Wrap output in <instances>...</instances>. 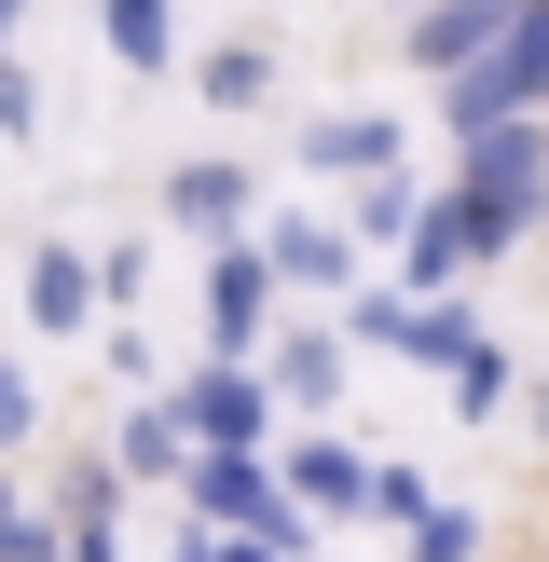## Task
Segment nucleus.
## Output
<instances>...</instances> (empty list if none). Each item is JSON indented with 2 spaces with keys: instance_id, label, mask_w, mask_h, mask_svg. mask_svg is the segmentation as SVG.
<instances>
[{
  "instance_id": "39448f33",
  "label": "nucleus",
  "mask_w": 549,
  "mask_h": 562,
  "mask_svg": "<svg viewBox=\"0 0 549 562\" xmlns=\"http://www.w3.org/2000/svg\"><path fill=\"white\" fill-rule=\"evenodd\" d=\"M302 165H329V179H384V165H399V124L329 110V124H302Z\"/></svg>"
},
{
  "instance_id": "7ed1b4c3",
  "label": "nucleus",
  "mask_w": 549,
  "mask_h": 562,
  "mask_svg": "<svg viewBox=\"0 0 549 562\" xmlns=\"http://www.w3.org/2000/svg\"><path fill=\"white\" fill-rule=\"evenodd\" d=\"M494 27H508V0H412V69L453 82L467 55H494Z\"/></svg>"
},
{
  "instance_id": "dca6fc26",
  "label": "nucleus",
  "mask_w": 549,
  "mask_h": 562,
  "mask_svg": "<svg viewBox=\"0 0 549 562\" xmlns=\"http://www.w3.org/2000/svg\"><path fill=\"white\" fill-rule=\"evenodd\" d=\"M467 549H481L467 508H412V562H467Z\"/></svg>"
},
{
  "instance_id": "9d476101",
  "label": "nucleus",
  "mask_w": 549,
  "mask_h": 562,
  "mask_svg": "<svg viewBox=\"0 0 549 562\" xmlns=\"http://www.w3.org/2000/svg\"><path fill=\"white\" fill-rule=\"evenodd\" d=\"M179 453H192L179 398H137V412H124V467H137V481H179Z\"/></svg>"
},
{
  "instance_id": "9b49d317",
  "label": "nucleus",
  "mask_w": 549,
  "mask_h": 562,
  "mask_svg": "<svg viewBox=\"0 0 549 562\" xmlns=\"http://www.w3.org/2000/svg\"><path fill=\"white\" fill-rule=\"evenodd\" d=\"M97 27H110V55H124V69H165V42H179V14H165V0H97Z\"/></svg>"
},
{
  "instance_id": "aec40b11",
  "label": "nucleus",
  "mask_w": 549,
  "mask_h": 562,
  "mask_svg": "<svg viewBox=\"0 0 549 562\" xmlns=\"http://www.w3.org/2000/svg\"><path fill=\"white\" fill-rule=\"evenodd\" d=\"M220 562H289V536H220Z\"/></svg>"
},
{
  "instance_id": "1a4fd4ad",
  "label": "nucleus",
  "mask_w": 549,
  "mask_h": 562,
  "mask_svg": "<svg viewBox=\"0 0 549 562\" xmlns=\"http://www.w3.org/2000/svg\"><path fill=\"white\" fill-rule=\"evenodd\" d=\"M234 206H247V165H179L165 179V220H192V234H220Z\"/></svg>"
},
{
  "instance_id": "2eb2a0df",
  "label": "nucleus",
  "mask_w": 549,
  "mask_h": 562,
  "mask_svg": "<svg viewBox=\"0 0 549 562\" xmlns=\"http://www.w3.org/2000/svg\"><path fill=\"white\" fill-rule=\"evenodd\" d=\"M0 562H69V549H55V521H27L14 481H0Z\"/></svg>"
},
{
  "instance_id": "20e7f679",
  "label": "nucleus",
  "mask_w": 549,
  "mask_h": 562,
  "mask_svg": "<svg viewBox=\"0 0 549 562\" xmlns=\"http://www.w3.org/2000/svg\"><path fill=\"white\" fill-rule=\"evenodd\" d=\"M261 302H274V261H261V247H220V274H206V344L220 357L261 344Z\"/></svg>"
},
{
  "instance_id": "4be33fe9",
  "label": "nucleus",
  "mask_w": 549,
  "mask_h": 562,
  "mask_svg": "<svg viewBox=\"0 0 549 562\" xmlns=\"http://www.w3.org/2000/svg\"><path fill=\"white\" fill-rule=\"evenodd\" d=\"M179 562H220V536H192V549H179Z\"/></svg>"
},
{
  "instance_id": "5701e85b",
  "label": "nucleus",
  "mask_w": 549,
  "mask_h": 562,
  "mask_svg": "<svg viewBox=\"0 0 549 562\" xmlns=\"http://www.w3.org/2000/svg\"><path fill=\"white\" fill-rule=\"evenodd\" d=\"M399 14H412V0H399Z\"/></svg>"
},
{
  "instance_id": "0eeeda50",
  "label": "nucleus",
  "mask_w": 549,
  "mask_h": 562,
  "mask_svg": "<svg viewBox=\"0 0 549 562\" xmlns=\"http://www.w3.org/2000/svg\"><path fill=\"white\" fill-rule=\"evenodd\" d=\"M289 494H302V508H371V467H357L344 439H302V453H289Z\"/></svg>"
},
{
  "instance_id": "f03ea898",
  "label": "nucleus",
  "mask_w": 549,
  "mask_h": 562,
  "mask_svg": "<svg viewBox=\"0 0 549 562\" xmlns=\"http://www.w3.org/2000/svg\"><path fill=\"white\" fill-rule=\"evenodd\" d=\"M179 426L206 439V453H261V426H274V398L247 371H206V384H179Z\"/></svg>"
},
{
  "instance_id": "4468645a",
  "label": "nucleus",
  "mask_w": 549,
  "mask_h": 562,
  "mask_svg": "<svg viewBox=\"0 0 549 562\" xmlns=\"http://www.w3.org/2000/svg\"><path fill=\"white\" fill-rule=\"evenodd\" d=\"M261 82H274L261 42H220V55H206V97H220V110H261Z\"/></svg>"
},
{
  "instance_id": "423d86ee",
  "label": "nucleus",
  "mask_w": 549,
  "mask_h": 562,
  "mask_svg": "<svg viewBox=\"0 0 549 562\" xmlns=\"http://www.w3.org/2000/svg\"><path fill=\"white\" fill-rule=\"evenodd\" d=\"M82 316H97V261L42 247V261H27V329H82Z\"/></svg>"
},
{
  "instance_id": "f257e3e1",
  "label": "nucleus",
  "mask_w": 549,
  "mask_h": 562,
  "mask_svg": "<svg viewBox=\"0 0 549 562\" xmlns=\"http://www.w3.org/2000/svg\"><path fill=\"white\" fill-rule=\"evenodd\" d=\"M192 508H206L220 536H289L302 549V521H289V494H274L261 453H206V467H192Z\"/></svg>"
},
{
  "instance_id": "ddd939ff",
  "label": "nucleus",
  "mask_w": 549,
  "mask_h": 562,
  "mask_svg": "<svg viewBox=\"0 0 549 562\" xmlns=\"http://www.w3.org/2000/svg\"><path fill=\"white\" fill-rule=\"evenodd\" d=\"M329 384H344V344H329V329L274 344V398H329Z\"/></svg>"
},
{
  "instance_id": "f3484780",
  "label": "nucleus",
  "mask_w": 549,
  "mask_h": 562,
  "mask_svg": "<svg viewBox=\"0 0 549 562\" xmlns=\"http://www.w3.org/2000/svg\"><path fill=\"white\" fill-rule=\"evenodd\" d=\"M412 220H426V206H412V192H399V165H384V179H371V192H357V234H371V247H384V234H412Z\"/></svg>"
},
{
  "instance_id": "f8f14e48",
  "label": "nucleus",
  "mask_w": 549,
  "mask_h": 562,
  "mask_svg": "<svg viewBox=\"0 0 549 562\" xmlns=\"http://www.w3.org/2000/svg\"><path fill=\"white\" fill-rule=\"evenodd\" d=\"M69 562H110V467H69Z\"/></svg>"
},
{
  "instance_id": "6e6552de",
  "label": "nucleus",
  "mask_w": 549,
  "mask_h": 562,
  "mask_svg": "<svg viewBox=\"0 0 549 562\" xmlns=\"http://www.w3.org/2000/svg\"><path fill=\"white\" fill-rule=\"evenodd\" d=\"M261 261H274V274H289V289H344V261H357V247H344V234H329V220H289V234H274V247H261Z\"/></svg>"
},
{
  "instance_id": "6ab92c4d",
  "label": "nucleus",
  "mask_w": 549,
  "mask_h": 562,
  "mask_svg": "<svg viewBox=\"0 0 549 562\" xmlns=\"http://www.w3.org/2000/svg\"><path fill=\"white\" fill-rule=\"evenodd\" d=\"M0 124H14V137H27V124H42V82H27V69H14V42H0Z\"/></svg>"
},
{
  "instance_id": "412c9836",
  "label": "nucleus",
  "mask_w": 549,
  "mask_h": 562,
  "mask_svg": "<svg viewBox=\"0 0 549 562\" xmlns=\"http://www.w3.org/2000/svg\"><path fill=\"white\" fill-rule=\"evenodd\" d=\"M14 27H27V0H0V42H14Z\"/></svg>"
},
{
  "instance_id": "a211bd4d",
  "label": "nucleus",
  "mask_w": 549,
  "mask_h": 562,
  "mask_svg": "<svg viewBox=\"0 0 549 562\" xmlns=\"http://www.w3.org/2000/svg\"><path fill=\"white\" fill-rule=\"evenodd\" d=\"M453 412H508V357H494V344L453 357Z\"/></svg>"
}]
</instances>
